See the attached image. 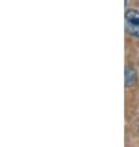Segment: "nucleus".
<instances>
[{
	"label": "nucleus",
	"mask_w": 139,
	"mask_h": 147,
	"mask_svg": "<svg viewBox=\"0 0 139 147\" xmlns=\"http://www.w3.org/2000/svg\"><path fill=\"white\" fill-rule=\"evenodd\" d=\"M137 83V73L133 68L125 67V87L130 88Z\"/></svg>",
	"instance_id": "obj_2"
},
{
	"label": "nucleus",
	"mask_w": 139,
	"mask_h": 147,
	"mask_svg": "<svg viewBox=\"0 0 139 147\" xmlns=\"http://www.w3.org/2000/svg\"><path fill=\"white\" fill-rule=\"evenodd\" d=\"M138 131H139V127H138Z\"/></svg>",
	"instance_id": "obj_3"
},
{
	"label": "nucleus",
	"mask_w": 139,
	"mask_h": 147,
	"mask_svg": "<svg viewBox=\"0 0 139 147\" xmlns=\"http://www.w3.org/2000/svg\"><path fill=\"white\" fill-rule=\"evenodd\" d=\"M125 27L130 35L139 38V11L134 9L125 11Z\"/></svg>",
	"instance_id": "obj_1"
}]
</instances>
